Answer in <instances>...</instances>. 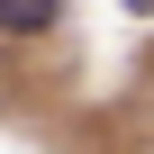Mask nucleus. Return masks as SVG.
<instances>
[{
  "mask_svg": "<svg viewBox=\"0 0 154 154\" xmlns=\"http://www.w3.org/2000/svg\"><path fill=\"white\" fill-rule=\"evenodd\" d=\"M54 18H63V0H0V36H54Z\"/></svg>",
  "mask_w": 154,
  "mask_h": 154,
  "instance_id": "obj_1",
  "label": "nucleus"
},
{
  "mask_svg": "<svg viewBox=\"0 0 154 154\" xmlns=\"http://www.w3.org/2000/svg\"><path fill=\"white\" fill-rule=\"evenodd\" d=\"M127 9H145V0H127Z\"/></svg>",
  "mask_w": 154,
  "mask_h": 154,
  "instance_id": "obj_2",
  "label": "nucleus"
}]
</instances>
